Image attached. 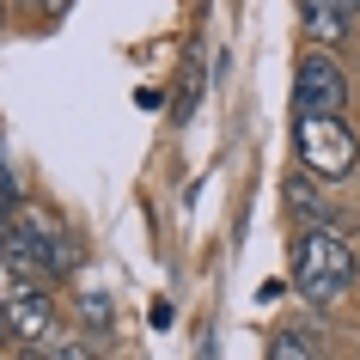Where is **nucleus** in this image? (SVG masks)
Instances as JSON below:
<instances>
[{
    "label": "nucleus",
    "instance_id": "20e7f679",
    "mask_svg": "<svg viewBox=\"0 0 360 360\" xmlns=\"http://www.w3.org/2000/svg\"><path fill=\"white\" fill-rule=\"evenodd\" d=\"M6 323H13V336L19 342H43L49 330H56V305H49V293H43V281L37 275H6Z\"/></svg>",
    "mask_w": 360,
    "mask_h": 360
},
{
    "label": "nucleus",
    "instance_id": "f03ea898",
    "mask_svg": "<svg viewBox=\"0 0 360 360\" xmlns=\"http://www.w3.org/2000/svg\"><path fill=\"white\" fill-rule=\"evenodd\" d=\"M293 153L300 165L323 184H336L348 171H360V141L342 116H293Z\"/></svg>",
    "mask_w": 360,
    "mask_h": 360
},
{
    "label": "nucleus",
    "instance_id": "39448f33",
    "mask_svg": "<svg viewBox=\"0 0 360 360\" xmlns=\"http://www.w3.org/2000/svg\"><path fill=\"white\" fill-rule=\"evenodd\" d=\"M287 195V214H293V226L300 232H318V226H336V214H330V202H318V190H311V171H293L281 184Z\"/></svg>",
    "mask_w": 360,
    "mask_h": 360
},
{
    "label": "nucleus",
    "instance_id": "f8f14e48",
    "mask_svg": "<svg viewBox=\"0 0 360 360\" xmlns=\"http://www.w3.org/2000/svg\"><path fill=\"white\" fill-rule=\"evenodd\" d=\"M13 6H49V0H13Z\"/></svg>",
    "mask_w": 360,
    "mask_h": 360
},
{
    "label": "nucleus",
    "instance_id": "4468645a",
    "mask_svg": "<svg viewBox=\"0 0 360 360\" xmlns=\"http://www.w3.org/2000/svg\"><path fill=\"white\" fill-rule=\"evenodd\" d=\"M342 6H348V13H360V0H342Z\"/></svg>",
    "mask_w": 360,
    "mask_h": 360
},
{
    "label": "nucleus",
    "instance_id": "6e6552de",
    "mask_svg": "<svg viewBox=\"0 0 360 360\" xmlns=\"http://www.w3.org/2000/svg\"><path fill=\"white\" fill-rule=\"evenodd\" d=\"M0 208L25 214V190H19V177H13V165H6V153H0Z\"/></svg>",
    "mask_w": 360,
    "mask_h": 360
},
{
    "label": "nucleus",
    "instance_id": "9d476101",
    "mask_svg": "<svg viewBox=\"0 0 360 360\" xmlns=\"http://www.w3.org/2000/svg\"><path fill=\"white\" fill-rule=\"evenodd\" d=\"M43 360H92V354H86V342H56V348H43Z\"/></svg>",
    "mask_w": 360,
    "mask_h": 360
},
{
    "label": "nucleus",
    "instance_id": "ddd939ff",
    "mask_svg": "<svg viewBox=\"0 0 360 360\" xmlns=\"http://www.w3.org/2000/svg\"><path fill=\"white\" fill-rule=\"evenodd\" d=\"M0 31H6V0H0Z\"/></svg>",
    "mask_w": 360,
    "mask_h": 360
},
{
    "label": "nucleus",
    "instance_id": "1a4fd4ad",
    "mask_svg": "<svg viewBox=\"0 0 360 360\" xmlns=\"http://www.w3.org/2000/svg\"><path fill=\"white\" fill-rule=\"evenodd\" d=\"M86 323H92V330H110V300H104V293L86 300Z\"/></svg>",
    "mask_w": 360,
    "mask_h": 360
},
{
    "label": "nucleus",
    "instance_id": "423d86ee",
    "mask_svg": "<svg viewBox=\"0 0 360 360\" xmlns=\"http://www.w3.org/2000/svg\"><path fill=\"white\" fill-rule=\"evenodd\" d=\"M300 25H305L311 43L336 49V43L348 37V6H342V0H300Z\"/></svg>",
    "mask_w": 360,
    "mask_h": 360
},
{
    "label": "nucleus",
    "instance_id": "7ed1b4c3",
    "mask_svg": "<svg viewBox=\"0 0 360 360\" xmlns=\"http://www.w3.org/2000/svg\"><path fill=\"white\" fill-rule=\"evenodd\" d=\"M342 104H348V79H342L336 56H323V49L300 56V68H293V116H342Z\"/></svg>",
    "mask_w": 360,
    "mask_h": 360
},
{
    "label": "nucleus",
    "instance_id": "0eeeda50",
    "mask_svg": "<svg viewBox=\"0 0 360 360\" xmlns=\"http://www.w3.org/2000/svg\"><path fill=\"white\" fill-rule=\"evenodd\" d=\"M269 360H318V348H311V336H305V330H275Z\"/></svg>",
    "mask_w": 360,
    "mask_h": 360
},
{
    "label": "nucleus",
    "instance_id": "f257e3e1",
    "mask_svg": "<svg viewBox=\"0 0 360 360\" xmlns=\"http://www.w3.org/2000/svg\"><path fill=\"white\" fill-rule=\"evenodd\" d=\"M354 275H360V257L336 226H318V232L293 238V287H300V300L336 305V300H348Z\"/></svg>",
    "mask_w": 360,
    "mask_h": 360
},
{
    "label": "nucleus",
    "instance_id": "9b49d317",
    "mask_svg": "<svg viewBox=\"0 0 360 360\" xmlns=\"http://www.w3.org/2000/svg\"><path fill=\"white\" fill-rule=\"evenodd\" d=\"M68 6H74V0H49V13H56V19H61V13H68Z\"/></svg>",
    "mask_w": 360,
    "mask_h": 360
}]
</instances>
